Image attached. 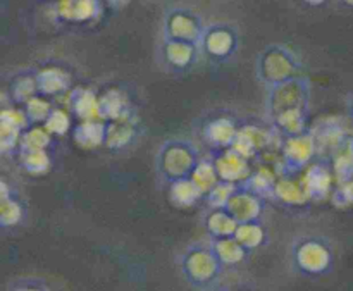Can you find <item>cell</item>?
Wrapping results in <instances>:
<instances>
[{
  "instance_id": "cell-1",
  "label": "cell",
  "mask_w": 353,
  "mask_h": 291,
  "mask_svg": "<svg viewBox=\"0 0 353 291\" xmlns=\"http://www.w3.org/2000/svg\"><path fill=\"white\" fill-rule=\"evenodd\" d=\"M200 147L186 137L165 138L159 143L154 155V171L162 188L193 174L202 159Z\"/></svg>"
},
{
  "instance_id": "cell-2",
  "label": "cell",
  "mask_w": 353,
  "mask_h": 291,
  "mask_svg": "<svg viewBox=\"0 0 353 291\" xmlns=\"http://www.w3.org/2000/svg\"><path fill=\"white\" fill-rule=\"evenodd\" d=\"M178 269L181 278L193 290H202L217 285L226 268L221 264L207 240L195 241L183 248L178 255Z\"/></svg>"
},
{
  "instance_id": "cell-3",
  "label": "cell",
  "mask_w": 353,
  "mask_h": 291,
  "mask_svg": "<svg viewBox=\"0 0 353 291\" xmlns=\"http://www.w3.org/2000/svg\"><path fill=\"white\" fill-rule=\"evenodd\" d=\"M290 264L305 278H321L333 269L334 252L327 238L321 234H300L290 243Z\"/></svg>"
},
{
  "instance_id": "cell-4",
  "label": "cell",
  "mask_w": 353,
  "mask_h": 291,
  "mask_svg": "<svg viewBox=\"0 0 353 291\" xmlns=\"http://www.w3.org/2000/svg\"><path fill=\"white\" fill-rule=\"evenodd\" d=\"M319 159V147L312 133V126L299 137L279 140V174L300 176Z\"/></svg>"
},
{
  "instance_id": "cell-5",
  "label": "cell",
  "mask_w": 353,
  "mask_h": 291,
  "mask_svg": "<svg viewBox=\"0 0 353 291\" xmlns=\"http://www.w3.org/2000/svg\"><path fill=\"white\" fill-rule=\"evenodd\" d=\"M310 106V85L305 78H293L278 86L269 88L265 97V119L271 121L278 114L290 109Z\"/></svg>"
},
{
  "instance_id": "cell-6",
  "label": "cell",
  "mask_w": 353,
  "mask_h": 291,
  "mask_svg": "<svg viewBox=\"0 0 353 291\" xmlns=\"http://www.w3.org/2000/svg\"><path fill=\"white\" fill-rule=\"evenodd\" d=\"M241 124L243 123L234 116L219 112L200 121L199 126H195V131L209 150H226L233 148Z\"/></svg>"
},
{
  "instance_id": "cell-7",
  "label": "cell",
  "mask_w": 353,
  "mask_h": 291,
  "mask_svg": "<svg viewBox=\"0 0 353 291\" xmlns=\"http://www.w3.org/2000/svg\"><path fill=\"white\" fill-rule=\"evenodd\" d=\"M259 78L269 88L290 81L296 74V61L292 52L283 47H272L261 54L259 59Z\"/></svg>"
},
{
  "instance_id": "cell-8",
  "label": "cell",
  "mask_w": 353,
  "mask_h": 291,
  "mask_svg": "<svg viewBox=\"0 0 353 291\" xmlns=\"http://www.w3.org/2000/svg\"><path fill=\"white\" fill-rule=\"evenodd\" d=\"M143 137V128L137 117L123 121H109L105 128V148L110 154H124L140 143Z\"/></svg>"
},
{
  "instance_id": "cell-9",
  "label": "cell",
  "mask_w": 353,
  "mask_h": 291,
  "mask_svg": "<svg viewBox=\"0 0 353 291\" xmlns=\"http://www.w3.org/2000/svg\"><path fill=\"white\" fill-rule=\"evenodd\" d=\"M334 179L336 178L333 174V169H331L330 161H326V159L316 161L300 174V181H302L303 190H305L310 203L331 199L334 192Z\"/></svg>"
},
{
  "instance_id": "cell-10",
  "label": "cell",
  "mask_w": 353,
  "mask_h": 291,
  "mask_svg": "<svg viewBox=\"0 0 353 291\" xmlns=\"http://www.w3.org/2000/svg\"><path fill=\"white\" fill-rule=\"evenodd\" d=\"M278 138L274 134V131L271 130V126L264 128L259 126V124L252 123H243L241 124V130L238 133L236 141L233 145V150L238 152L241 157H245L247 161L254 162L257 161L262 155V152L272 143V140Z\"/></svg>"
},
{
  "instance_id": "cell-11",
  "label": "cell",
  "mask_w": 353,
  "mask_h": 291,
  "mask_svg": "<svg viewBox=\"0 0 353 291\" xmlns=\"http://www.w3.org/2000/svg\"><path fill=\"white\" fill-rule=\"evenodd\" d=\"M269 200L248 192L238 185V190L233 193V197L228 202L226 210L234 217L238 224L245 223H262L264 214L268 210Z\"/></svg>"
},
{
  "instance_id": "cell-12",
  "label": "cell",
  "mask_w": 353,
  "mask_h": 291,
  "mask_svg": "<svg viewBox=\"0 0 353 291\" xmlns=\"http://www.w3.org/2000/svg\"><path fill=\"white\" fill-rule=\"evenodd\" d=\"M209 155L212 157L221 181L241 185L254 172L252 162L241 157L233 148H226V150H209Z\"/></svg>"
},
{
  "instance_id": "cell-13",
  "label": "cell",
  "mask_w": 353,
  "mask_h": 291,
  "mask_svg": "<svg viewBox=\"0 0 353 291\" xmlns=\"http://www.w3.org/2000/svg\"><path fill=\"white\" fill-rule=\"evenodd\" d=\"M312 133L319 147V157H327V161L345 150V145L350 137L343 124L338 123L336 119H323L312 126Z\"/></svg>"
},
{
  "instance_id": "cell-14",
  "label": "cell",
  "mask_w": 353,
  "mask_h": 291,
  "mask_svg": "<svg viewBox=\"0 0 353 291\" xmlns=\"http://www.w3.org/2000/svg\"><path fill=\"white\" fill-rule=\"evenodd\" d=\"M165 33L171 40L196 45L199 41H202L205 30L202 28L195 14L174 10V12L169 14L168 21H165Z\"/></svg>"
},
{
  "instance_id": "cell-15",
  "label": "cell",
  "mask_w": 353,
  "mask_h": 291,
  "mask_svg": "<svg viewBox=\"0 0 353 291\" xmlns=\"http://www.w3.org/2000/svg\"><path fill=\"white\" fill-rule=\"evenodd\" d=\"M269 126H271V130L274 131V134L279 140L299 137V134L310 130L309 109H307V107H300V109L285 110V112L272 117V119L269 121Z\"/></svg>"
},
{
  "instance_id": "cell-16",
  "label": "cell",
  "mask_w": 353,
  "mask_h": 291,
  "mask_svg": "<svg viewBox=\"0 0 353 291\" xmlns=\"http://www.w3.org/2000/svg\"><path fill=\"white\" fill-rule=\"evenodd\" d=\"M272 202L279 203V205L292 207V209L310 203L309 197H307L305 190H303L302 181H300V176L279 174L274 186Z\"/></svg>"
},
{
  "instance_id": "cell-17",
  "label": "cell",
  "mask_w": 353,
  "mask_h": 291,
  "mask_svg": "<svg viewBox=\"0 0 353 291\" xmlns=\"http://www.w3.org/2000/svg\"><path fill=\"white\" fill-rule=\"evenodd\" d=\"M200 43L203 45V50L210 57L224 59L233 54L234 48H236V37H234L233 30H230V28L212 26L205 30Z\"/></svg>"
},
{
  "instance_id": "cell-18",
  "label": "cell",
  "mask_w": 353,
  "mask_h": 291,
  "mask_svg": "<svg viewBox=\"0 0 353 291\" xmlns=\"http://www.w3.org/2000/svg\"><path fill=\"white\" fill-rule=\"evenodd\" d=\"M105 121H79L71 131L72 141L83 150H97L105 145Z\"/></svg>"
},
{
  "instance_id": "cell-19",
  "label": "cell",
  "mask_w": 353,
  "mask_h": 291,
  "mask_svg": "<svg viewBox=\"0 0 353 291\" xmlns=\"http://www.w3.org/2000/svg\"><path fill=\"white\" fill-rule=\"evenodd\" d=\"M134 117L133 109H131L128 97L123 92L110 90L99 97V119L100 121H123Z\"/></svg>"
},
{
  "instance_id": "cell-20",
  "label": "cell",
  "mask_w": 353,
  "mask_h": 291,
  "mask_svg": "<svg viewBox=\"0 0 353 291\" xmlns=\"http://www.w3.org/2000/svg\"><path fill=\"white\" fill-rule=\"evenodd\" d=\"M203 230L207 233V240L231 238L236 233L238 223L226 209H205Z\"/></svg>"
},
{
  "instance_id": "cell-21",
  "label": "cell",
  "mask_w": 353,
  "mask_h": 291,
  "mask_svg": "<svg viewBox=\"0 0 353 291\" xmlns=\"http://www.w3.org/2000/svg\"><path fill=\"white\" fill-rule=\"evenodd\" d=\"M168 200L178 209H192V207L203 203V192L193 183L192 178L179 179L165 186Z\"/></svg>"
},
{
  "instance_id": "cell-22",
  "label": "cell",
  "mask_w": 353,
  "mask_h": 291,
  "mask_svg": "<svg viewBox=\"0 0 353 291\" xmlns=\"http://www.w3.org/2000/svg\"><path fill=\"white\" fill-rule=\"evenodd\" d=\"M210 247H212L214 254L221 261L224 268H234L243 262L248 261L250 252L240 243L234 237L231 238H219V240H209Z\"/></svg>"
},
{
  "instance_id": "cell-23",
  "label": "cell",
  "mask_w": 353,
  "mask_h": 291,
  "mask_svg": "<svg viewBox=\"0 0 353 291\" xmlns=\"http://www.w3.org/2000/svg\"><path fill=\"white\" fill-rule=\"evenodd\" d=\"M279 178L278 171H272L269 169L268 165L264 168L255 169L254 172L250 174V178L247 179L245 183H241V188L248 190V192L255 193V195L262 197L265 200H272V195H274V186L276 181Z\"/></svg>"
},
{
  "instance_id": "cell-24",
  "label": "cell",
  "mask_w": 353,
  "mask_h": 291,
  "mask_svg": "<svg viewBox=\"0 0 353 291\" xmlns=\"http://www.w3.org/2000/svg\"><path fill=\"white\" fill-rule=\"evenodd\" d=\"M69 110L79 121L99 119V97L88 90H76L69 95Z\"/></svg>"
},
{
  "instance_id": "cell-25",
  "label": "cell",
  "mask_w": 353,
  "mask_h": 291,
  "mask_svg": "<svg viewBox=\"0 0 353 291\" xmlns=\"http://www.w3.org/2000/svg\"><path fill=\"white\" fill-rule=\"evenodd\" d=\"M17 165L30 176H43L52 168L50 150H19L14 157Z\"/></svg>"
},
{
  "instance_id": "cell-26",
  "label": "cell",
  "mask_w": 353,
  "mask_h": 291,
  "mask_svg": "<svg viewBox=\"0 0 353 291\" xmlns=\"http://www.w3.org/2000/svg\"><path fill=\"white\" fill-rule=\"evenodd\" d=\"M38 92L41 97H55L64 93L69 88V76L62 69H43L37 74Z\"/></svg>"
},
{
  "instance_id": "cell-27",
  "label": "cell",
  "mask_w": 353,
  "mask_h": 291,
  "mask_svg": "<svg viewBox=\"0 0 353 291\" xmlns=\"http://www.w3.org/2000/svg\"><path fill=\"white\" fill-rule=\"evenodd\" d=\"M164 57H165V62H168V66H171V68L185 69L195 62V57H196L195 45L168 38V41H165L164 45Z\"/></svg>"
},
{
  "instance_id": "cell-28",
  "label": "cell",
  "mask_w": 353,
  "mask_h": 291,
  "mask_svg": "<svg viewBox=\"0 0 353 291\" xmlns=\"http://www.w3.org/2000/svg\"><path fill=\"white\" fill-rule=\"evenodd\" d=\"M234 238L252 254L254 250H257V248L264 247L268 243V230H265V226L262 223L238 224Z\"/></svg>"
},
{
  "instance_id": "cell-29",
  "label": "cell",
  "mask_w": 353,
  "mask_h": 291,
  "mask_svg": "<svg viewBox=\"0 0 353 291\" xmlns=\"http://www.w3.org/2000/svg\"><path fill=\"white\" fill-rule=\"evenodd\" d=\"M24 219H26V207L19 200L17 193L9 199L0 200V228L2 230L17 228Z\"/></svg>"
},
{
  "instance_id": "cell-30",
  "label": "cell",
  "mask_w": 353,
  "mask_h": 291,
  "mask_svg": "<svg viewBox=\"0 0 353 291\" xmlns=\"http://www.w3.org/2000/svg\"><path fill=\"white\" fill-rule=\"evenodd\" d=\"M190 178H192L193 183L202 190L203 195H207V193H209L210 190L221 181L219 174H217V169L216 165H214V161L209 155V152H207L205 155H202L199 165H196L195 171H193V174L190 176Z\"/></svg>"
},
{
  "instance_id": "cell-31",
  "label": "cell",
  "mask_w": 353,
  "mask_h": 291,
  "mask_svg": "<svg viewBox=\"0 0 353 291\" xmlns=\"http://www.w3.org/2000/svg\"><path fill=\"white\" fill-rule=\"evenodd\" d=\"M55 145V137L43 126H30L23 131L19 150H50Z\"/></svg>"
},
{
  "instance_id": "cell-32",
  "label": "cell",
  "mask_w": 353,
  "mask_h": 291,
  "mask_svg": "<svg viewBox=\"0 0 353 291\" xmlns=\"http://www.w3.org/2000/svg\"><path fill=\"white\" fill-rule=\"evenodd\" d=\"M95 0H62L59 6V14L71 21L88 19V17L95 16Z\"/></svg>"
},
{
  "instance_id": "cell-33",
  "label": "cell",
  "mask_w": 353,
  "mask_h": 291,
  "mask_svg": "<svg viewBox=\"0 0 353 291\" xmlns=\"http://www.w3.org/2000/svg\"><path fill=\"white\" fill-rule=\"evenodd\" d=\"M23 109H24V112H26L28 119H30L31 126H43V124L47 123L48 117H50L52 110H54L55 107L52 106V103L48 102L45 97L37 95V97H33L30 102L24 103Z\"/></svg>"
},
{
  "instance_id": "cell-34",
  "label": "cell",
  "mask_w": 353,
  "mask_h": 291,
  "mask_svg": "<svg viewBox=\"0 0 353 291\" xmlns=\"http://www.w3.org/2000/svg\"><path fill=\"white\" fill-rule=\"evenodd\" d=\"M45 130L50 134H54L55 138L65 137L68 133L72 131V114L69 109H62V107H55L52 110L50 117L47 119V123L43 124Z\"/></svg>"
},
{
  "instance_id": "cell-35",
  "label": "cell",
  "mask_w": 353,
  "mask_h": 291,
  "mask_svg": "<svg viewBox=\"0 0 353 291\" xmlns=\"http://www.w3.org/2000/svg\"><path fill=\"white\" fill-rule=\"evenodd\" d=\"M236 190L238 185H234V183L219 181L203 197V205H205V209H226L228 202Z\"/></svg>"
},
{
  "instance_id": "cell-36",
  "label": "cell",
  "mask_w": 353,
  "mask_h": 291,
  "mask_svg": "<svg viewBox=\"0 0 353 291\" xmlns=\"http://www.w3.org/2000/svg\"><path fill=\"white\" fill-rule=\"evenodd\" d=\"M21 137H23V131L10 124L0 123V152L3 157H9V155L16 157V154L19 152Z\"/></svg>"
},
{
  "instance_id": "cell-37",
  "label": "cell",
  "mask_w": 353,
  "mask_h": 291,
  "mask_svg": "<svg viewBox=\"0 0 353 291\" xmlns=\"http://www.w3.org/2000/svg\"><path fill=\"white\" fill-rule=\"evenodd\" d=\"M0 123L10 124V126L17 128L21 131H26L31 126L30 119H28L26 112L23 107H3L2 114H0Z\"/></svg>"
},
{
  "instance_id": "cell-38",
  "label": "cell",
  "mask_w": 353,
  "mask_h": 291,
  "mask_svg": "<svg viewBox=\"0 0 353 291\" xmlns=\"http://www.w3.org/2000/svg\"><path fill=\"white\" fill-rule=\"evenodd\" d=\"M331 200L338 207L353 205V179L338 185V188H334L333 195H331Z\"/></svg>"
},
{
  "instance_id": "cell-39",
  "label": "cell",
  "mask_w": 353,
  "mask_h": 291,
  "mask_svg": "<svg viewBox=\"0 0 353 291\" xmlns=\"http://www.w3.org/2000/svg\"><path fill=\"white\" fill-rule=\"evenodd\" d=\"M10 291H52L47 285L40 281H23L14 285Z\"/></svg>"
},
{
  "instance_id": "cell-40",
  "label": "cell",
  "mask_w": 353,
  "mask_h": 291,
  "mask_svg": "<svg viewBox=\"0 0 353 291\" xmlns=\"http://www.w3.org/2000/svg\"><path fill=\"white\" fill-rule=\"evenodd\" d=\"M195 291H231V290H230V288H226V286H223V285H219V283H217V285L207 286V288H202V290H195Z\"/></svg>"
},
{
  "instance_id": "cell-41",
  "label": "cell",
  "mask_w": 353,
  "mask_h": 291,
  "mask_svg": "<svg viewBox=\"0 0 353 291\" xmlns=\"http://www.w3.org/2000/svg\"><path fill=\"white\" fill-rule=\"evenodd\" d=\"M347 109H348V116H350V119L353 121V93L350 97H348V102H347Z\"/></svg>"
},
{
  "instance_id": "cell-42",
  "label": "cell",
  "mask_w": 353,
  "mask_h": 291,
  "mask_svg": "<svg viewBox=\"0 0 353 291\" xmlns=\"http://www.w3.org/2000/svg\"><path fill=\"white\" fill-rule=\"evenodd\" d=\"M305 2H309V3H321V2H323V0H305Z\"/></svg>"
},
{
  "instance_id": "cell-43",
  "label": "cell",
  "mask_w": 353,
  "mask_h": 291,
  "mask_svg": "<svg viewBox=\"0 0 353 291\" xmlns=\"http://www.w3.org/2000/svg\"><path fill=\"white\" fill-rule=\"evenodd\" d=\"M343 3H348V6H353V0H341Z\"/></svg>"
}]
</instances>
